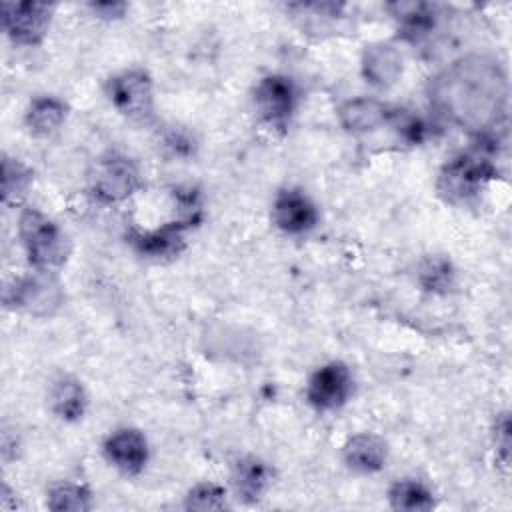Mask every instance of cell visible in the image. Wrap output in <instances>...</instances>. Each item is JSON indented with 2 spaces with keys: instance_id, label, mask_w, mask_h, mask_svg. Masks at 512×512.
Here are the masks:
<instances>
[{
  "instance_id": "obj_21",
  "label": "cell",
  "mask_w": 512,
  "mask_h": 512,
  "mask_svg": "<svg viewBox=\"0 0 512 512\" xmlns=\"http://www.w3.org/2000/svg\"><path fill=\"white\" fill-rule=\"evenodd\" d=\"M48 508L50 510H74V512H84L92 508V496L88 488L80 484H58L56 488L50 490L48 496Z\"/></svg>"
},
{
  "instance_id": "obj_1",
  "label": "cell",
  "mask_w": 512,
  "mask_h": 512,
  "mask_svg": "<svg viewBox=\"0 0 512 512\" xmlns=\"http://www.w3.org/2000/svg\"><path fill=\"white\" fill-rule=\"evenodd\" d=\"M430 104L452 124L488 134L506 118L508 78L498 60L470 54L452 62L430 82Z\"/></svg>"
},
{
  "instance_id": "obj_7",
  "label": "cell",
  "mask_w": 512,
  "mask_h": 512,
  "mask_svg": "<svg viewBox=\"0 0 512 512\" xmlns=\"http://www.w3.org/2000/svg\"><path fill=\"white\" fill-rule=\"evenodd\" d=\"M52 6L42 2H6L2 6V24L6 34L18 44H38L50 24Z\"/></svg>"
},
{
  "instance_id": "obj_24",
  "label": "cell",
  "mask_w": 512,
  "mask_h": 512,
  "mask_svg": "<svg viewBox=\"0 0 512 512\" xmlns=\"http://www.w3.org/2000/svg\"><path fill=\"white\" fill-rule=\"evenodd\" d=\"M496 444L500 448V454L504 460H508V448H510V420L506 414H502L496 422Z\"/></svg>"
},
{
  "instance_id": "obj_5",
  "label": "cell",
  "mask_w": 512,
  "mask_h": 512,
  "mask_svg": "<svg viewBox=\"0 0 512 512\" xmlns=\"http://www.w3.org/2000/svg\"><path fill=\"white\" fill-rule=\"evenodd\" d=\"M110 102L132 120L152 114V80L144 70H126L108 80Z\"/></svg>"
},
{
  "instance_id": "obj_6",
  "label": "cell",
  "mask_w": 512,
  "mask_h": 512,
  "mask_svg": "<svg viewBox=\"0 0 512 512\" xmlns=\"http://www.w3.org/2000/svg\"><path fill=\"white\" fill-rule=\"evenodd\" d=\"M4 300L8 306L20 308L28 314L48 316L60 308L62 290L54 278L46 274H34L20 278L12 288H8Z\"/></svg>"
},
{
  "instance_id": "obj_15",
  "label": "cell",
  "mask_w": 512,
  "mask_h": 512,
  "mask_svg": "<svg viewBox=\"0 0 512 512\" xmlns=\"http://www.w3.org/2000/svg\"><path fill=\"white\" fill-rule=\"evenodd\" d=\"M134 244L138 252L150 258H164L174 256L184 246V224L182 222H170L158 230L138 234L134 236Z\"/></svg>"
},
{
  "instance_id": "obj_11",
  "label": "cell",
  "mask_w": 512,
  "mask_h": 512,
  "mask_svg": "<svg viewBox=\"0 0 512 512\" xmlns=\"http://www.w3.org/2000/svg\"><path fill=\"white\" fill-rule=\"evenodd\" d=\"M106 458L126 474H138L148 460V444L134 428H122L104 442Z\"/></svg>"
},
{
  "instance_id": "obj_22",
  "label": "cell",
  "mask_w": 512,
  "mask_h": 512,
  "mask_svg": "<svg viewBox=\"0 0 512 512\" xmlns=\"http://www.w3.org/2000/svg\"><path fill=\"white\" fill-rule=\"evenodd\" d=\"M226 506V492L222 486L204 482L194 486L186 496V508L190 510H220Z\"/></svg>"
},
{
  "instance_id": "obj_10",
  "label": "cell",
  "mask_w": 512,
  "mask_h": 512,
  "mask_svg": "<svg viewBox=\"0 0 512 512\" xmlns=\"http://www.w3.org/2000/svg\"><path fill=\"white\" fill-rule=\"evenodd\" d=\"M272 220L286 234H304L314 228L318 214L306 194L300 190H282L274 198Z\"/></svg>"
},
{
  "instance_id": "obj_17",
  "label": "cell",
  "mask_w": 512,
  "mask_h": 512,
  "mask_svg": "<svg viewBox=\"0 0 512 512\" xmlns=\"http://www.w3.org/2000/svg\"><path fill=\"white\" fill-rule=\"evenodd\" d=\"M66 118V106L58 98H36L26 110V126L36 136H50Z\"/></svg>"
},
{
  "instance_id": "obj_25",
  "label": "cell",
  "mask_w": 512,
  "mask_h": 512,
  "mask_svg": "<svg viewBox=\"0 0 512 512\" xmlns=\"http://www.w3.org/2000/svg\"><path fill=\"white\" fill-rule=\"evenodd\" d=\"M96 14H100V16H120L122 12H124V8H126V4H120V2H96V4H92L90 6Z\"/></svg>"
},
{
  "instance_id": "obj_9",
  "label": "cell",
  "mask_w": 512,
  "mask_h": 512,
  "mask_svg": "<svg viewBox=\"0 0 512 512\" xmlns=\"http://www.w3.org/2000/svg\"><path fill=\"white\" fill-rule=\"evenodd\" d=\"M296 86L286 76H266L254 92V102L260 116L272 126H284L296 106Z\"/></svg>"
},
{
  "instance_id": "obj_12",
  "label": "cell",
  "mask_w": 512,
  "mask_h": 512,
  "mask_svg": "<svg viewBox=\"0 0 512 512\" xmlns=\"http://www.w3.org/2000/svg\"><path fill=\"white\" fill-rule=\"evenodd\" d=\"M362 72L370 84L390 86L402 74V56L390 44H370L362 54Z\"/></svg>"
},
{
  "instance_id": "obj_19",
  "label": "cell",
  "mask_w": 512,
  "mask_h": 512,
  "mask_svg": "<svg viewBox=\"0 0 512 512\" xmlns=\"http://www.w3.org/2000/svg\"><path fill=\"white\" fill-rule=\"evenodd\" d=\"M390 504L396 510H430L434 506L432 492L418 480H398L388 492Z\"/></svg>"
},
{
  "instance_id": "obj_23",
  "label": "cell",
  "mask_w": 512,
  "mask_h": 512,
  "mask_svg": "<svg viewBox=\"0 0 512 512\" xmlns=\"http://www.w3.org/2000/svg\"><path fill=\"white\" fill-rule=\"evenodd\" d=\"M450 266L444 260H428L420 272V280L428 290H446L450 286Z\"/></svg>"
},
{
  "instance_id": "obj_3",
  "label": "cell",
  "mask_w": 512,
  "mask_h": 512,
  "mask_svg": "<svg viewBox=\"0 0 512 512\" xmlns=\"http://www.w3.org/2000/svg\"><path fill=\"white\" fill-rule=\"evenodd\" d=\"M494 176L496 170L488 160L462 154L446 162L438 176V190L450 202H464L476 196Z\"/></svg>"
},
{
  "instance_id": "obj_20",
  "label": "cell",
  "mask_w": 512,
  "mask_h": 512,
  "mask_svg": "<svg viewBox=\"0 0 512 512\" xmlns=\"http://www.w3.org/2000/svg\"><path fill=\"white\" fill-rule=\"evenodd\" d=\"M32 182V172L18 160L2 158V198L6 204H16L24 198Z\"/></svg>"
},
{
  "instance_id": "obj_14",
  "label": "cell",
  "mask_w": 512,
  "mask_h": 512,
  "mask_svg": "<svg viewBox=\"0 0 512 512\" xmlns=\"http://www.w3.org/2000/svg\"><path fill=\"white\" fill-rule=\"evenodd\" d=\"M344 460L352 470L378 472L386 462V442L374 434H356L344 446Z\"/></svg>"
},
{
  "instance_id": "obj_18",
  "label": "cell",
  "mask_w": 512,
  "mask_h": 512,
  "mask_svg": "<svg viewBox=\"0 0 512 512\" xmlns=\"http://www.w3.org/2000/svg\"><path fill=\"white\" fill-rule=\"evenodd\" d=\"M52 410L64 420H78L86 408V394L78 380L74 378H60L52 392H50Z\"/></svg>"
},
{
  "instance_id": "obj_13",
  "label": "cell",
  "mask_w": 512,
  "mask_h": 512,
  "mask_svg": "<svg viewBox=\"0 0 512 512\" xmlns=\"http://www.w3.org/2000/svg\"><path fill=\"white\" fill-rule=\"evenodd\" d=\"M340 122L350 132H368L384 124L392 112L390 108L374 98H354L340 106Z\"/></svg>"
},
{
  "instance_id": "obj_2",
  "label": "cell",
  "mask_w": 512,
  "mask_h": 512,
  "mask_svg": "<svg viewBox=\"0 0 512 512\" xmlns=\"http://www.w3.org/2000/svg\"><path fill=\"white\" fill-rule=\"evenodd\" d=\"M18 232L30 264H34L40 272L56 268L66 260V236L42 212L34 208L24 210L20 214Z\"/></svg>"
},
{
  "instance_id": "obj_8",
  "label": "cell",
  "mask_w": 512,
  "mask_h": 512,
  "mask_svg": "<svg viewBox=\"0 0 512 512\" xmlns=\"http://www.w3.org/2000/svg\"><path fill=\"white\" fill-rule=\"evenodd\" d=\"M352 392L350 370L342 362H330L318 368L306 388L308 402L318 410H334L342 406Z\"/></svg>"
},
{
  "instance_id": "obj_16",
  "label": "cell",
  "mask_w": 512,
  "mask_h": 512,
  "mask_svg": "<svg viewBox=\"0 0 512 512\" xmlns=\"http://www.w3.org/2000/svg\"><path fill=\"white\" fill-rule=\"evenodd\" d=\"M232 482H234L236 494L242 500H246V502L258 500L262 490L268 484V466L262 460L254 458V456L242 458L234 466Z\"/></svg>"
},
{
  "instance_id": "obj_4",
  "label": "cell",
  "mask_w": 512,
  "mask_h": 512,
  "mask_svg": "<svg viewBox=\"0 0 512 512\" xmlns=\"http://www.w3.org/2000/svg\"><path fill=\"white\" fill-rule=\"evenodd\" d=\"M138 186L140 174L132 160L118 154H108L96 162L92 174V192L100 202H122L132 196Z\"/></svg>"
}]
</instances>
